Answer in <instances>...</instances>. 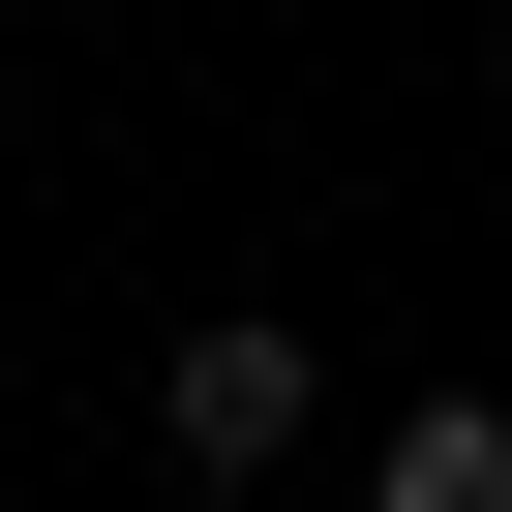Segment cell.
<instances>
[{"label": "cell", "instance_id": "1", "mask_svg": "<svg viewBox=\"0 0 512 512\" xmlns=\"http://www.w3.org/2000/svg\"><path fill=\"white\" fill-rule=\"evenodd\" d=\"M151 452H181V482H272V452H302V332H272V302H211V332L151 362Z\"/></svg>", "mask_w": 512, "mask_h": 512}, {"label": "cell", "instance_id": "2", "mask_svg": "<svg viewBox=\"0 0 512 512\" xmlns=\"http://www.w3.org/2000/svg\"><path fill=\"white\" fill-rule=\"evenodd\" d=\"M362 512H512V392H422V422H392V482H362Z\"/></svg>", "mask_w": 512, "mask_h": 512}]
</instances>
